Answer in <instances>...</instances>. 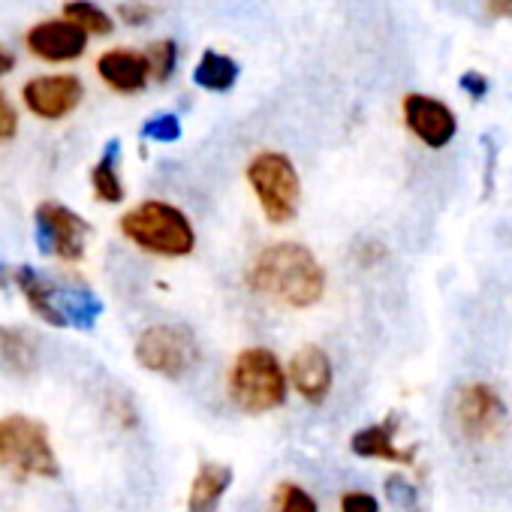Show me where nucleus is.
Masks as SVG:
<instances>
[{"instance_id": "nucleus-11", "label": "nucleus", "mask_w": 512, "mask_h": 512, "mask_svg": "<svg viewBox=\"0 0 512 512\" xmlns=\"http://www.w3.org/2000/svg\"><path fill=\"white\" fill-rule=\"evenodd\" d=\"M25 46L31 55H37L40 61L49 64H67L85 55L88 49V34H82L76 25H70L67 19H46L37 22L28 34H25Z\"/></svg>"}, {"instance_id": "nucleus-20", "label": "nucleus", "mask_w": 512, "mask_h": 512, "mask_svg": "<svg viewBox=\"0 0 512 512\" xmlns=\"http://www.w3.org/2000/svg\"><path fill=\"white\" fill-rule=\"evenodd\" d=\"M61 314L64 323L73 329H94L103 314V302L88 290H61Z\"/></svg>"}, {"instance_id": "nucleus-22", "label": "nucleus", "mask_w": 512, "mask_h": 512, "mask_svg": "<svg viewBox=\"0 0 512 512\" xmlns=\"http://www.w3.org/2000/svg\"><path fill=\"white\" fill-rule=\"evenodd\" d=\"M272 512H320V503L314 494L296 482H281L275 491V509Z\"/></svg>"}, {"instance_id": "nucleus-16", "label": "nucleus", "mask_w": 512, "mask_h": 512, "mask_svg": "<svg viewBox=\"0 0 512 512\" xmlns=\"http://www.w3.org/2000/svg\"><path fill=\"white\" fill-rule=\"evenodd\" d=\"M232 485V470L220 461H202L199 470L193 473L190 494H187V509L184 512H217L220 500L226 497Z\"/></svg>"}, {"instance_id": "nucleus-8", "label": "nucleus", "mask_w": 512, "mask_h": 512, "mask_svg": "<svg viewBox=\"0 0 512 512\" xmlns=\"http://www.w3.org/2000/svg\"><path fill=\"white\" fill-rule=\"evenodd\" d=\"M34 232L46 256H58L64 263H79L85 256L91 226L82 214L61 202H40L34 211Z\"/></svg>"}, {"instance_id": "nucleus-7", "label": "nucleus", "mask_w": 512, "mask_h": 512, "mask_svg": "<svg viewBox=\"0 0 512 512\" xmlns=\"http://www.w3.org/2000/svg\"><path fill=\"white\" fill-rule=\"evenodd\" d=\"M452 416H455L461 437L476 446L494 443L497 437H503L506 422H509L506 401L491 383H464L455 392Z\"/></svg>"}, {"instance_id": "nucleus-23", "label": "nucleus", "mask_w": 512, "mask_h": 512, "mask_svg": "<svg viewBox=\"0 0 512 512\" xmlns=\"http://www.w3.org/2000/svg\"><path fill=\"white\" fill-rule=\"evenodd\" d=\"M175 58H178V46L175 40H157L148 52H145V61H148V70L157 82H166L172 73H175Z\"/></svg>"}, {"instance_id": "nucleus-12", "label": "nucleus", "mask_w": 512, "mask_h": 512, "mask_svg": "<svg viewBox=\"0 0 512 512\" xmlns=\"http://www.w3.org/2000/svg\"><path fill=\"white\" fill-rule=\"evenodd\" d=\"M287 380L293 383V389L308 404H323L332 395V386H335V368H332L329 353L323 347H317V344L302 347L290 362V377Z\"/></svg>"}, {"instance_id": "nucleus-6", "label": "nucleus", "mask_w": 512, "mask_h": 512, "mask_svg": "<svg viewBox=\"0 0 512 512\" xmlns=\"http://www.w3.org/2000/svg\"><path fill=\"white\" fill-rule=\"evenodd\" d=\"M136 362L160 377L169 380H181L184 374L193 371L199 350H196V338L187 326H151L136 338Z\"/></svg>"}, {"instance_id": "nucleus-28", "label": "nucleus", "mask_w": 512, "mask_h": 512, "mask_svg": "<svg viewBox=\"0 0 512 512\" xmlns=\"http://www.w3.org/2000/svg\"><path fill=\"white\" fill-rule=\"evenodd\" d=\"M458 85H461V91L467 94V97H473V100H482L485 94H488V79L479 73V70H467V73H461V79H458Z\"/></svg>"}, {"instance_id": "nucleus-13", "label": "nucleus", "mask_w": 512, "mask_h": 512, "mask_svg": "<svg viewBox=\"0 0 512 512\" xmlns=\"http://www.w3.org/2000/svg\"><path fill=\"white\" fill-rule=\"evenodd\" d=\"M97 76L115 91V94H139L148 79V61L142 52L133 49H109L97 58Z\"/></svg>"}, {"instance_id": "nucleus-21", "label": "nucleus", "mask_w": 512, "mask_h": 512, "mask_svg": "<svg viewBox=\"0 0 512 512\" xmlns=\"http://www.w3.org/2000/svg\"><path fill=\"white\" fill-rule=\"evenodd\" d=\"M64 19L88 37H109L115 28L112 16H106L91 0H70V4H64Z\"/></svg>"}, {"instance_id": "nucleus-1", "label": "nucleus", "mask_w": 512, "mask_h": 512, "mask_svg": "<svg viewBox=\"0 0 512 512\" xmlns=\"http://www.w3.org/2000/svg\"><path fill=\"white\" fill-rule=\"evenodd\" d=\"M247 287L256 296L281 302L284 308H314L326 293V269L311 247L299 241H275L253 256Z\"/></svg>"}, {"instance_id": "nucleus-19", "label": "nucleus", "mask_w": 512, "mask_h": 512, "mask_svg": "<svg viewBox=\"0 0 512 512\" xmlns=\"http://www.w3.org/2000/svg\"><path fill=\"white\" fill-rule=\"evenodd\" d=\"M0 365L13 374H31L37 365V344L28 332L0 326Z\"/></svg>"}, {"instance_id": "nucleus-24", "label": "nucleus", "mask_w": 512, "mask_h": 512, "mask_svg": "<svg viewBox=\"0 0 512 512\" xmlns=\"http://www.w3.org/2000/svg\"><path fill=\"white\" fill-rule=\"evenodd\" d=\"M142 136L151 139V142H163V145H166V142H178V139H181V121H178V115H172V112L154 115V118L145 121Z\"/></svg>"}, {"instance_id": "nucleus-17", "label": "nucleus", "mask_w": 512, "mask_h": 512, "mask_svg": "<svg viewBox=\"0 0 512 512\" xmlns=\"http://www.w3.org/2000/svg\"><path fill=\"white\" fill-rule=\"evenodd\" d=\"M193 82L202 91L223 94V91H229L238 82V64L229 55H220L214 49H205L202 58H199V64L193 67Z\"/></svg>"}, {"instance_id": "nucleus-5", "label": "nucleus", "mask_w": 512, "mask_h": 512, "mask_svg": "<svg viewBox=\"0 0 512 512\" xmlns=\"http://www.w3.org/2000/svg\"><path fill=\"white\" fill-rule=\"evenodd\" d=\"M0 464H7L25 476L55 479L58 455L46 425L22 413L0 419Z\"/></svg>"}, {"instance_id": "nucleus-2", "label": "nucleus", "mask_w": 512, "mask_h": 512, "mask_svg": "<svg viewBox=\"0 0 512 512\" xmlns=\"http://www.w3.org/2000/svg\"><path fill=\"white\" fill-rule=\"evenodd\" d=\"M290 380L269 347H247L229 368V398L241 413L260 416L287 404Z\"/></svg>"}, {"instance_id": "nucleus-14", "label": "nucleus", "mask_w": 512, "mask_h": 512, "mask_svg": "<svg viewBox=\"0 0 512 512\" xmlns=\"http://www.w3.org/2000/svg\"><path fill=\"white\" fill-rule=\"evenodd\" d=\"M13 284L22 293V299L28 302V308L49 326L55 329H67L64 314H61V287H55L52 281H46L37 269L31 266H19L13 269Z\"/></svg>"}, {"instance_id": "nucleus-26", "label": "nucleus", "mask_w": 512, "mask_h": 512, "mask_svg": "<svg viewBox=\"0 0 512 512\" xmlns=\"http://www.w3.org/2000/svg\"><path fill=\"white\" fill-rule=\"evenodd\" d=\"M19 133V112L7 100V94L0 91V142H7Z\"/></svg>"}, {"instance_id": "nucleus-3", "label": "nucleus", "mask_w": 512, "mask_h": 512, "mask_svg": "<svg viewBox=\"0 0 512 512\" xmlns=\"http://www.w3.org/2000/svg\"><path fill=\"white\" fill-rule=\"evenodd\" d=\"M121 232L130 238L139 250L154 256H169V260H181L196 250V229L190 217L163 199H148L130 208L121 217Z\"/></svg>"}, {"instance_id": "nucleus-9", "label": "nucleus", "mask_w": 512, "mask_h": 512, "mask_svg": "<svg viewBox=\"0 0 512 512\" xmlns=\"http://www.w3.org/2000/svg\"><path fill=\"white\" fill-rule=\"evenodd\" d=\"M401 115H404V124L407 130L425 145V148H446L455 133H458V118L455 112L437 100V97H428V94H407L404 103H401Z\"/></svg>"}, {"instance_id": "nucleus-27", "label": "nucleus", "mask_w": 512, "mask_h": 512, "mask_svg": "<svg viewBox=\"0 0 512 512\" xmlns=\"http://www.w3.org/2000/svg\"><path fill=\"white\" fill-rule=\"evenodd\" d=\"M386 494H389V500L398 503V506H413V503H416V488H413L407 479H401V476H389Z\"/></svg>"}, {"instance_id": "nucleus-15", "label": "nucleus", "mask_w": 512, "mask_h": 512, "mask_svg": "<svg viewBox=\"0 0 512 512\" xmlns=\"http://www.w3.org/2000/svg\"><path fill=\"white\" fill-rule=\"evenodd\" d=\"M350 449H353V455L374 458V461H392V464H413L416 461V449H401L395 443V419L359 428L350 437Z\"/></svg>"}, {"instance_id": "nucleus-4", "label": "nucleus", "mask_w": 512, "mask_h": 512, "mask_svg": "<svg viewBox=\"0 0 512 512\" xmlns=\"http://www.w3.org/2000/svg\"><path fill=\"white\" fill-rule=\"evenodd\" d=\"M244 175L269 223L284 226L296 220L299 202H302V178L296 172V163L287 154L260 151L247 163Z\"/></svg>"}, {"instance_id": "nucleus-10", "label": "nucleus", "mask_w": 512, "mask_h": 512, "mask_svg": "<svg viewBox=\"0 0 512 512\" xmlns=\"http://www.w3.org/2000/svg\"><path fill=\"white\" fill-rule=\"evenodd\" d=\"M85 97V85L79 76L58 73V76H37L22 88V100L31 115L43 121H61L79 109Z\"/></svg>"}, {"instance_id": "nucleus-31", "label": "nucleus", "mask_w": 512, "mask_h": 512, "mask_svg": "<svg viewBox=\"0 0 512 512\" xmlns=\"http://www.w3.org/2000/svg\"><path fill=\"white\" fill-rule=\"evenodd\" d=\"M13 67H16V58H13V52H7L4 46H0V76L13 73Z\"/></svg>"}, {"instance_id": "nucleus-29", "label": "nucleus", "mask_w": 512, "mask_h": 512, "mask_svg": "<svg viewBox=\"0 0 512 512\" xmlns=\"http://www.w3.org/2000/svg\"><path fill=\"white\" fill-rule=\"evenodd\" d=\"M118 13L127 25H145L151 19V7L145 4V0H127V4L118 7Z\"/></svg>"}, {"instance_id": "nucleus-18", "label": "nucleus", "mask_w": 512, "mask_h": 512, "mask_svg": "<svg viewBox=\"0 0 512 512\" xmlns=\"http://www.w3.org/2000/svg\"><path fill=\"white\" fill-rule=\"evenodd\" d=\"M118 154H121L118 139H109L106 148H103V154H100V160H97L94 169H91L94 196H97L100 202H109V205H115V202L124 199V181H121V175H118Z\"/></svg>"}, {"instance_id": "nucleus-25", "label": "nucleus", "mask_w": 512, "mask_h": 512, "mask_svg": "<svg viewBox=\"0 0 512 512\" xmlns=\"http://www.w3.org/2000/svg\"><path fill=\"white\" fill-rule=\"evenodd\" d=\"M341 512H380V503L368 491H347L341 497Z\"/></svg>"}, {"instance_id": "nucleus-30", "label": "nucleus", "mask_w": 512, "mask_h": 512, "mask_svg": "<svg viewBox=\"0 0 512 512\" xmlns=\"http://www.w3.org/2000/svg\"><path fill=\"white\" fill-rule=\"evenodd\" d=\"M491 19H512V0H482Z\"/></svg>"}]
</instances>
